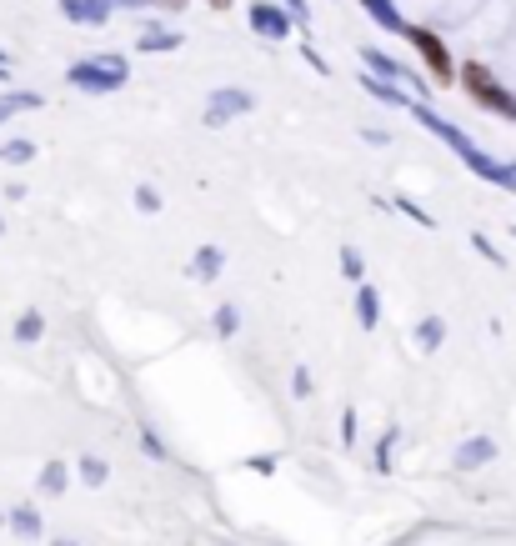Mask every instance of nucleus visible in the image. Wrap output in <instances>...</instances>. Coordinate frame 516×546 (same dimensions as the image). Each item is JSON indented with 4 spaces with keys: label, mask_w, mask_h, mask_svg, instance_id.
I'll return each instance as SVG.
<instances>
[{
    "label": "nucleus",
    "mask_w": 516,
    "mask_h": 546,
    "mask_svg": "<svg viewBox=\"0 0 516 546\" xmlns=\"http://www.w3.org/2000/svg\"><path fill=\"white\" fill-rule=\"evenodd\" d=\"M0 161H6V166H31V161H36V146H31V141H6Z\"/></svg>",
    "instance_id": "obj_12"
},
{
    "label": "nucleus",
    "mask_w": 516,
    "mask_h": 546,
    "mask_svg": "<svg viewBox=\"0 0 516 546\" xmlns=\"http://www.w3.org/2000/svg\"><path fill=\"white\" fill-rule=\"evenodd\" d=\"M356 321H361L366 331L381 326V296H376V286H356Z\"/></svg>",
    "instance_id": "obj_4"
},
{
    "label": "nucleus",
    "mask_w": 516,
    "mask_h": 546,
    "mask_svg": "<svg viewBox=\"0 0 516 546\" xmlns=\"http://www.w3.org/2000/svg\"><path fill=\"white\" fill-rule=\"evenodd\" d=\"M36 106H41L36 96H6V101H0V126H6L16 111H36Z\"/></svg>",
    "instance_id": "obj_16"
},
{
    "label": "nucleus",
    "mask_w": 516,
    "mask_h": 546,
    "mask_svg": "<svg viewBox=\"0 0 516 546\" xmlns=\"http://www.w3.org/2000/svg\"><path fill=\"white\" fill-rule=\"evenodd\" d=\"M231 111H251V96H241V91H226V96H216V101H211V111H206V121H211V126H221Z\"/></svg>",
    "instance_id": "obj_6"
},
{
    "label": "nucleus",
    "mask_w": 516,
    "mask_h": 546,
    "mask_svg": "<svg viewBox=\"0 0 516 546\" xmlns=\"http://www.w3.org/2000/svg\"><path fill=\"white\" fill-rule=\"evenodd\" d=\"M136 211L156 216V211H161V191H156V186H136Z\"/></svg>",
    "instance_id": "obj_17"
},
{
    "label": "nucleus",
    "mask_w": 516,
    "mask_h": 546,
    "mask_svg": "<svg viewBox=\"0 0 516 546\" xmlns=\"http://www.w3.org/2000/svg\"><path fill=\"white\" fill-rule=\"evenodd\" d=\"M396 211H401V216H411L416 226H436V221H431V216H426V211H421L416 201H406V196H396Z\"/></svg>",
    "instance_id": "obj_18"
},
{
    "label": "nucleus",
    "mask_w": 516,
    "mask_h": 546,
    "mask_svg": "<svg viewBox=\"0 0 516 546\" xmlns=\"http://www.w3.org/2000/svg\"><path fill=\"white\" fill-rule=\"evenodd\" d=\"M291 391H296V396H311V371H306V366L291 371Z\"/></svg>",
    "instance_id": "obj_19"
},
{
    "label": "nucleus",
    "mask_w": 516,
    "mask_h": 546,
    "mask_svg": "<svg viewBox=\"0 0 516 546\" xmlns=\"http://www.w3.org/2000/svg\"><path fill=\"white\" fill-rule=\"evenodd\" d=\"M416 346H421V351H436V346H441V321H436V316H426V321L416 326Z\"/></svg>",
    "instance_id": "obj_14"
},
{
    "label": "nucleus",
    "mask_w": 516,
    "mask_h": 546,
    "mask_svg": "<svg viewBox=\"0 0 516 546\" xmlns=\"http://www.w3.org/2000/svg\"><path fill=\"white\" fill-rule=\"evenodd\" d=\"M66 481H71V476H66V466H61V461H46V471H41V491H46V496H61V491H66Z\"/></svg>",
    "instance_id": "obj_11"
},
{
    "label": "nucleus",
    "mask_w": 516,
    "mask_h": 546,
    "mask_svg": "<svg viewBox=\"0 0 516 546\" xmlns=\"http://www.w3.org/2000/svg\"><path fill=\"white\" fill-rule=\"evenodd\" d=\"M221 266H226L221 246H201V251L191 256V276H196V281H216V276H221Z\"/></svg>",
    "instance_id": "obj_3"
},
{
    "label": "nucleus",
    "mask_w": 516,
    "mask_h": 546,
    "mask_svg": "<svg viewBox=\"0 0 516 546\" xmlns=\"http://www.w3.org/2000/svg\"><path fill=\"white\" fill-rule=\"evenodd\" d=\"M106 471H111V466H106L101 456H81V481H86V486H101Z\"/></svg>",
    "instance_id": "obj_15"
},
{
    "label": "nucleus",
    "mask_w": 516,
    "mask_h": 546,
    "mask_svg": "<svg viewBox=\"0 0 516 546\" xmlns=\"http://www.w3.org/2000/svg\"><path fill=\"white\" fill-rule=\"evenodd\" d=\"M56 546H76V541H56Z\"/></svg>",
    "instance_id": "obj_23"
},
{
    "label": "nucleus",
    "mask_w": 516,
    "mask_h": 546,
    "mask_svg": "<svg viewBox=\"0 0 516 546\" xmlns=\"http://www.w3.org/2000/svg\"><path fill=\"white\" fill-rule=\"evenodd\" d=\"M211 326H216V336H236L241 331V311L236 306H216V321Z\"/></svg>",
    "instance_id": "obj_13"
},
{
    "label": "nucleus",
    "mask_w": 516,
    "mask_h": 546,
    "mask_svg": "<svg viewBox=\"0 0 516 546\" xmlns=\"http://www.w3.org/2000/svg\"><path fill=\"white\" fill-rule=\"evenodd\" d=\"M141 446H146V451H151V456H166V446H161V441H156V431H141Z\"/></svg>",
    "instance_id": "obj_21"
},
{
    "label": "nucleus",
    "mask_w": 516,
    "mask_h": 546,
    "mask_svg": "<svg viewBox=\"0 0 516 546\" xmlns=\"http://www.w3.org/2000/svg\"><path fill=\"white\" fill-rule=\"evenodd\" d=\"M6 521L16 526V536H41V511L36 506H16Z\"/></svg>",
    "instance_id": "obj_10"
},
{
    "label": "nucleus",
    "mask_w": 516,
    "mask_h": 546,
    "mask_svg": "<svg viewBox=\"0 0 516 546\" xmlns=\"http://www.w3.org/2000/svg\"><path fill=\"white\" fill-rule=\"evenodd\" d=\"M396 436H401V431H386V436H381V451H376V466H381V471L391 466V446H396Z\"/></svg>",
    "instance_id": "obj_20"
},
{
    "label": "nucleus",
    "mask_w": 516,
    "mask_h": 546,
    "mask_svg": "<svg viewBox=\"0 0 516 546\" xmlns=\"http://www.w3.org/2000/svg\"><path fill=\"white\" fill-rule=\"evenodd\" d=\"M41 336H46V316H41V311H26V316L16 321V341H21V346H36Z\"/></svg>",
    "instance_id": "obj_7"
},
{
    "label": "nucleus",
    "mask_w": 516,
    "mask_h": 546,
    "mask_svg": "<svg viewBox=\"0 0 516 546\" xmlns=\"http://www.w3.org/2000/svg\"><path fill=\"white\" fill-rule=\"evenodd\" d=\"M481 461H491V441L481 436V441H466L461 451H456V466L461 471H471V466H481Z\"/></svg>",
    "instance_id": "obj_9"
},
{
    "label": "nucleus",
    "mask_w": 516,
    "mask_h": 546,
    "mask_svg": "<svg viewBox=\"0 0 516 546\" xmlns=\"http://www.w3.org/2000/svg\"><path fill=\"white\" fill-rule=\"evenodd\" d=\"M341 276H346L351 286H366V261H361L356 246H341Z\"/></svg>",
    "instance_id": "obj_8"
},
{
    "label": "nucleus",
    "mask_w": 516,
    "mask_h": 546,
    "mask_svg": "<svg viewBox=\"0 0 516 546\" xmlns=\"http://www.w3.org/2000/svg\"><path fill=\"white\" fill-rule=\"evenodd\" d=\"M126 81V66L121 61H91V66H76L71 71V86L81 91H116Z\"/></svg>",
    "instance_id": "obj_1"
},
{
    "label": "nucleus",
    "mask_w": 516,
    "mask_h": 546,
    "mask_svg": "<svg viewBox=\"0 0 516 546\" xmlns=\"http://www.w3.org/2000/svg\"><path fill=\"white\" fill-rule=\"evenodd\" d=\"M411 41H416V51L431 61V71H441V81H451V61H446L441 41H436V36H426V31H411Z\"/></svg>",
    "instance_id": "obj_2"
},
{
    "label": "nucleus",
    "mask_w": 516,
    "mask_h": 546,
    "mask_svg": "<svg viewBox=\"0 0 516 546\" xmlns=\"http://www.w3.org/2000/svg\"><path fill=\"white\" fill-rule=\"evenodd\" d=\"M251 471H276V456H251Z\"/></svg>",
    "instance_id": "obj_22"
},
{
    "label": "nucleus",
    "mask_w": 516,
    "mask_h": 546,
    "mask_svg": "<svg viewBox=\"0 0 516 546\" xmlns=\"http://www.w3.org/2000/svg\"><path fill=\"white\" fill-rule=\"evenodd\" d=\"M466 86H471V96H476V101H486V106H496V111H511V101H506V96L486 81V71H466Z\"/></svg>",
    "instance_id": "obj_5"
}]
</instances>
